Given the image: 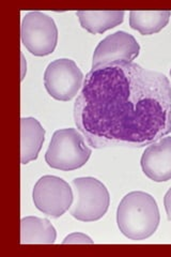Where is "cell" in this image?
I'll return each instance as SVG.
<instances>
[{"label": "cell", "mask_w": 171, "mask_h": 257, "mask_svg": "<svg viewBox=\"0 0 171 257\" xmlns=\"http://www.w3.org/2000/svg\"><path fill=\"white\" fill-rule=\"evenodd\" d=\"M74 121L89 146L141 148L171 133V86L158 71L115 63L86 75Z\"/></svg>", "instance_id": "cell-1"}, {"label": "cell", "mask_w": 171, "mask_h": 257, "mask_svg": "<svg viewBox=\"0 0 171 257\" xmlns=\"http://www.w3.org/2000/svg\"><path fill=\"white\" fill-rule=\"evenodd\" d=\"M74 199L72 186L60 177H41L32 191V200L39 211L52 218H60L71 208Z\"/></svg>", "instance_id": "cell-6"}, {"label": "cell", "mask_w": 171, "mask_h": 257, "mask_svg": "<svg viewBox=\"0 0 171 257\" xmlns=\"http://www.w3.org/2000/svg\"><path fill=\"white\" fill-rule=\"evenodd\" d=\"M63 244H93V240L83 234V232H73V234L67 236L64 238V240L62 241Z\"/></svg>", "instance_id": "cell-14"}, {"label": "cell", "mask_w": 171, "mask_h": 257, "mask_svg": "<svg viewBox=\"0 0 171 257\" xmlns=\"http://www.w3.org/2000/svg\"><path fill=\"white\" fill-rule=\"evenodd\" d=\"M143 174L155 182L171 179V136H165L149 145L141 156Z\"/></svg>", "instance_id": "cell-9"}, {"label": "cell", "mask_w": 171, "mask_h": 257, "mask_svg": "<svg viewBox=\"0 0 171 257\" xmlns=\"http://www.w3.org/2000/svg\"><path fill=\"white\" fill-rule=\"evenodd\" d=\"M26 75V60L25 57H24V55L22 54V80L25 78Z\"/></svg>", "instance_id": "cell-16"}, {"label": "cell", "mask_w": 171, "mask_h": 257, "mask_svg": "<svg viewBox=\"0 0 171 257\" xmlns=\"http://www.w3.org/2000/svg\"><path fill=\"white\" fill-rule=\"evenodd\" d=\"M45 141V128L36 118L21 119V162L28 164L38 159Z\"/></svg>", "instance_id": "cell-10"}, {"label": "cell", "mask_w": 171, "mask_h": 257, "mask_svg": "<svg viewBox=\"0 0 171 257\" xmlns=\"http://www.w3.org/2000/svg\"><path fill=\"white\" fill-rule=\"evenodd\" d=\"M160 215L156 200L149 193L129 192L117 209V224L126 238L141 241L150 238L157 230Z\"/></svg>", "instance_id": "cell-2"}, {"label": "cell", "mask_w": 171, "mask_h": 257, "mask_svg": "<svg viewBox=\"0 0 171 257\" xmlns=\"http://www.w3.org/2000/svg\"><path fill=\"white\" fill-rule=\"evenodd\" d=\"M170 11H131L129 26L142 36L155 35L169 23Z\"/></svg>", "instance_id": "cell-13"}, {"label": "cell", "mask_w": 171, "mask_h": 257, "mask_svg": "<svg viewBox=\"0 0 171 257\" xmlns=\"http://www.w3.org/2000/svg\"><path fill=\"white\" fill-rule=\"evenodd\" d=\"M57 231L47 219L38 216H26L21 221L22 244H53Z\"/></svg>", "instance_id": "cell-11"}, {"label": "cell", "mask_w": 171, "mask_h": 257, "mask_svg": "<svg viewBox=\"0 0 171 257\" xmlns=\"http://www.w3.org/2000/svg\"><path fill=\"white\" fill-rule=\"evenodd\" d=\"M74 199L70 208L73 218L80 222L101 220L110 205L108 189L93 177H80L71 183Z\"/></svg>", "instance_id": "cell-4"}, {"label": "cell", "mask_w": 171, "mask_h": 257, "mask_svg": "<svg viewBox=\"0 0 171 257\" xmlns=\"http://www.w3.org/2000/svg\"><path fill=\"white\" fill-rule=\"evenodd\" d=\"M22 43L38 57L51 55L58 43V28L53 18L43 12L32 11L22 21Z\"/></svg>", "instance_id": "cell-5"}, {"label": "cell", "mask_w": 171, "mask_h": 257, "mask_svg": "<svg viewBox=\"0 0 171 257\" xmlns=\"http://www.w3.org/2000/svg\"><path fill=\"white\" fill-rule=\"evenodd\" d=\"M164 206L167 213V218L171 222V188L167 191L164 197Z\"/></svg>", "instance_id": "cell-15"}, {"label": "cell", "mask_w": 171, "mask_h": 257, "mask_svg": "<svg viewBox=\"0 0 171 257\" xmlns=\"http://www.w3.org/2000/svg\"><path fill=\"white\" fill-rule=\"evenodd\" d=\"M80 26L92 35L103 34L124 21V11H77Z\"/></svg>", "instance_id": "cell-12"}, {"label": "cell", "mask_w": 171, "mask_h": 257, "mask_svg": "<svg viewBox=\"0 0 171 257\" xmlns=\"http://www.w3.org/2000/svg\"><path fill=\"white\" fill-rule=\"evenodd\" d=\"M86 142L85 136L74 127L55 131L45 154V162L54 170H78L88 162L92 154Z\"/></svg>", "instance_id": "cell-3"}, {"label": "cell", "mask_w": 171, "mask_h": 257, "mask_svg": "<svg viewBox=\"0 0 171 257\" xmlns=\"http://www.w3.org/2000/svg\"><path fill=\"white\" fill-rule=\"evenodd\" d=\"M170 76H171V69H170Z\"/></svg>", "instance_id": "cell-17"}, {"label": "cell", "mask_w": 171, "mask_h": 257, "mask_svg": "<svg viewBox=\"0 0 171 257\" xmlns=\"http://www.w3.org/2000/svg\"><path fill=\"white\" fill-rule=\"evenodd\" d=\"M140 45L135 37L125 31H117L103 39L93 53L92 69L115 63L133 62L139 55Z\"/></svg>", "instance_id": "cell-8"}, {"label": "cell", "mask_w": 171, "mask_h": 257, "mask_svg": "<svg viewBox=\"0 0 171 257\" xmlns=\"http://www.w3.org/2000/svg\"><path fill=\"white\" fill-rule=\"evenodd\" d=\"M84 74L76 62L68 58L52 61L44 72L45 89L52 98L67 102L75 98L84 85Z\"/></svg>", "instance_id": "cell-7"}]
</instances>
